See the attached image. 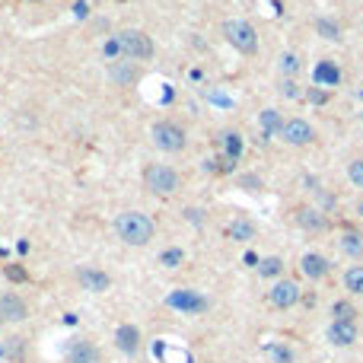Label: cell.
I'll return each mask as SVG.
<instances>
[{
  "instance_id": "cell-1",
  "label": "cell",
  "mask_w": 363,
  "mask_h": 363,
  "mask_svg": "<svg viewBox=\"0 0 363 363\" xmlns=\"http://www.w3.org/2000/svg\"><path fill=\"white\" fill-rule=\"evenodd\" d=\"M115 233H118V239H121L124 246L140 249L157 236V223L140 211H121L115 217Z\"/></svg>"
},
{
  "instance_id": "cell-2",
  "label": "cell",
  "mask_w": 363,
  "mask_h": 363,
  "mask_svg": "<svg viewBox=\"0 0 363 363\" xmlns=\"http://www.w3.org/2000/svg\"><path fill=\"white\" fill-rule=\"evenodd\" d=\"M144 185L150 188L153 194H159V198H169V194L178 192V185H182V178H178V172L172 169V166H163V163H150L144 169Z\"/></svg>"
},
{
  "instance_id": "cell-3",
  "label": "cell",
  "mask_w": 363,
  "mask_h": 363,
  "mask_svg": "<svg viewBox=\"0 0 363 363\" xmlns=\"http://www.w3.org/2000/svg\"><path fill=\"white\" fill-rule=\"evenodd\" d=\"M115 39L128 61H147V58H153V39L147 32H140V29H124Z\"/></svg>"
},
{
  "instance_id": "cell-4",
  "label": "cell",
  "mask_w": 363,
  "mask_h": 363,
  "mask_svg": "<svg viewBox=\"0 0 363 363\" xmlns=\"http://www.w3.org/2000/svg\"><path fill=\"white\" fill-rule=\"evenodd\" d=\"M223 35L236 51H242V55H255V51H258V35H255V29L249 26L246 20H226Z\"/></svg>"
},
{
  "instance_id": "cell-5",
  "label": "cell",
  "mask_w": 363,
  "mask_h": 363,
  "mask_svg": "<svg viewBox=\"0 0 363 363\" xmlns=\"http://www.w3.org/2000/svg\"><path fill=\"white\" fill-rule=\"evenodd\" d=\"M150 134H153V144H157L163 153L185 150V131H182V124H176V121H157Z\"/></svg>"
},
{
  "instance_id": "cell-6",
  "label": "cell",
  "mask_w": 363,
  "mask_h": 363,
  "mask_svg": "<svg viewBox=\"0 0 363 363\" xmlns=\"http://www.w3.org/2000/svg\"><path fill=\"white\" fill-rule=\"evenodd\" d=\"M281 138L287 140L290 147H306L315 140V131L309 121H303V118H287V121L281 124Z\"/></svg>"
},
{
  "instance_id": "cell-7",
  "label": "cell",
  "mask_w": 363,
  "mask_h": 363,
  "mask_svg": "<svg viewBox=\"0 0 363 363\" xmlns=\"http://www.w3.org/2000/svg\"><path fill=\"white\" fill-rule=\"evenodd\" d=\"M268 300L277 309H290L300 303V287H296L293 281H277L275 287H271V293H268Z\"/></svg>"
},
{
  "instance_id": "cell-8",
  "label": "cell",
  "mask_w": 363,
  "mask_h": 363,
  "mask_svg": "<svg viewBox=\"0 0 363 363\" xmlns=\"http://www.w3.org/2000/svg\"><path fill=\"white\" fill-rule=\"evenodd\" d=\"M77 281H80V287L89 290V293H105V290L112 287V277L105 275V271H99V268H80V271H77Z\"/></svg>"
},
{
  "instance_id": "cell-9",
  "label": "cell",
  "mask_w": 363,
  "mask_h": 363,
  "mask_svg": "<svg viewBox=\"0 0 363 363\" xmlns=\"http://www.w3.org/2000/svg\"><path fill=\"white\" fill-rule=\"evenodd\" d=\"M0 312H4V322H22V319H29V306L13 290L0 296Z\"/></svg>"
},
{
  "instance_id": "cell-10",
  "label": "cell",
  "mask_w": 363,
  "mask_h": 363,
  "mask_svg": "<svg viewBox=\"0 0 363 363\" xmlns=\"http://www.w3.org/2000/svg\"><path fill=\"white\" fill-rule=\"evenodd\" d=\"M325 338H329L335 348H348V344L357 341V325L354 322H338V319H331V325L325 329Z\"/></svg>"
},
{
  "instance_id": "cell-11",
  "label": "cell",
  "mask_w": 363,
  "mask_h": 363,
  "mask_svg": "<svg viewBox=\"0 0 363 363\" xmlns=\"http://www.w3.org/2000/svg\"><path fill=\"white\" fill-rule=\"evenodd\" d=\"M169 306L182 309V312H204L207 300H204V296H198L194 290H176V293L169 296Z\"/></svg>"
},
{
  "instance_id": "cell-12",
  "label": "cell",
  "mask_w": 363,
  "mask_h": 363,
  "mask_svg": "<svg viewBox=\"0 0 363 363\" xmlns=\"http://www.w3.org/2000/svg\"><path fill=\"white\" fill-rule=\"evenodd\" d=\"M296 223L309 233H319V230H329V217L322 211H315V207H300L296 211Z\"/></svg>"
},
{
  "instance_id": "cell-13",
  "label": "cell",
  "mask_w": 363,
  "mask_h": 363,
  "mask_svg": "<svg viewBox=\"0 0 363 363\" xmlns=\"http://www.w3.org/2000/svg\"><path fill=\"white\" fill-rule=\"evenodd\" d=\"M300 268H303V275H306L309 281H322V277L329 275V261H325V255H319V252L303 255Z\"/></svg>"
},
{
  "instance_id": "cell-14",
  "label": "cell",
  "mask_w": 363,
  "mask_h": 363,
  "mask_svg": "<svg viewBox=\"0 0 363 363\" xmlns=\"http://www.w3.org/2000/svg\"><path fill=\"white\" fill-rule=\"evenodd\" d=\"M115 344H118V350H124V354H138V348H140V331H138V325H118Z\"/></svg>"
},
{
  "instance_id": "cell-15",
  "label": "cell",
  "mask_w": 363,
  "mask_h": 363,
  "mask_svg": "<svg viewBox=\"0 0 363 363\" xmlns=\"http://www.w3.org/2000/svg\"><path fill=\"white\" fill-rule=\"evenodd\" d=\"M70 363H103V354H99V348L93 341H77L74 348H70Z\"/></svg>"
},
{
  "instance_id": "cell-16",
  "label": "cell",
  "mask_w": 363,
  "mask_h": 363,
  "mask_svg": "<svg viewBox=\"0 0 363 363\" xmlns=\"http://www.w3.org/2000/svg\"><path fill=\"white\" fill-rule=\"evenodd\" d=\"M315 77V86H338V80H341V70L335 67L331 61H319L312 70Z\"/></svg>"
},
{
  "instance_id": "cell-17",
  "label": "cell",
  "mask_w": 363,
  "mask_h": 363,
  "mask_svg": "<svg viewBox=\"0 0 363 363\" xmlns=\"http://www.w3.org/2000/svg\"><path fill=\"white\" fill-rule=\"evenodd\" d=\"M109 74H112V80L121 83V86H131V83H138V77H140L134 64H124V61H115V64H112Z\"/></svg>"
},
{
  "instance_id": "cell-18",
  "label": "cell",
  "mask_w": 363,
  "mask_h": 363,
  "mask_svg": "<svg viewBox=\"0 0 363 363\" xmlns=\"http://www.w3.org/2000/svg\"><path fill=\"white\" fill-rule=\"evenodd\" d=\"M341 252L350 255V258H363V233L348 230V233L341 236Z\"/></svg>"
},
{
  "instance_id": "cell-19",
  "label": "cell",
  "mask_w": 363,
  "mask_h": 363,
  "mask_svg": "<svg viewBox=\"0 0 363 363\" xmlns=\"http://www.w3.org/2000/svg\"><path fill=\"white\" fill-rule=\"evenodd\" d=\"M226 236H230V239H236V242H249L255 236V226L249 223V220H233V223L226 226Z\"/></svg>"
},
{
  "instance_id": "cell-20",
  "label": "cell",
  "mask_w": 363,
  "mask_h": 363,
  "mask_svg": "<svg viewBox=\"0 0 363 363\" xmlns=\"http://www.w3.org/2000/svg\"><path fill=\"white\" fill-rule=\"evenodd\" d=\"M344 287L354 296H363V265H350L348 271H344Z\"/></svg>"
},
{
  "instance_id": "cell-21",
  "label": "cell",
  "mask_w": 363,
  "mask_h": 363,
  "mask_svg": "<svg viewBox=\"0 0 363 363\" xmlns=\"http://www.w3.org/2000/svg\"><path fill=\"white\" fill-rule=\"evenodd\" d=\"M258 121H261V131H265V138H275V134H281V115H277L275 109H265L258 115Z\"/></svg>"
},
{
  "instance_id": "cell-22",
  "label": "cell",
  "mask_w": 363,
  "mask_h": 363,
  "mask_svg": "<svg viewBox=\"0 0 363 363\" xmlns=\"http://www.w3.org/2000/svg\"><path fill=\"white\" fill-rule=\"evenodd\" d=\"M281 271H284V261L275 258V255H271V258H261V261H258V275L268 277V281H271V277H277Z\"/></svg>"
},
{
  "instance_id": "cell-23",
  "label": "cell",
  "mask_w": 363,
  "mask_h": 363,
  "mask_svg": "<svg viewBox=\"0 0 363 363\" xmlns=\"http://www.w3.org/2000/svg\"><path fill=\"white\" fill-rule=\"evenodd\" d=\"M223 150H226L223 157L236 163V159H239V153H242V138H239V134H223Z\"/></svg>"
},
{
  "instance_id": "cell-24",
  "label": "cell",
  "mask_w": 363,
  "mask_h": 363,
  "mask_svg": "<svg viewBox=\"0 0 363 363\" xmlns=\"http://www.w3.org/2000/svg\"><path fill=\"white\" fill-rule=\"evenodd\" d=\"M331 315H335L338 322H354V315H357V309L350 306L348 300H338L335 306H331Z\"/></svg>"
},
{
  "instance_id": "cell-25",
  "label": "cell",
  "mask_w": 363,
  "mask_h": 363,
  "mask_svg": "<svg viewBox=\"0 0 363 363\" xmlns=\"http://www.w3.org/2000/svg\"><path fill=\"white\" fill-rule=\"evenodd\" d=\"M182 261H185V252H182V249H163V252H159V265L163 268H178Z\"/></svg>"
},
{
  "instance_id": "cell-26",
  "label": "cell",
  "mask_w": 363,
  "mask_h": 363,
  "mask_svg": "<svg viewBox=\"0 0 363 363\" xmlns=\"http://www.w3.org/2000/svg\"><path fill=\"white\" fill-rule=\"evenodd\" d=\"M315 29H319L322 39H331V41L341 39V29H338V22H331V20H319V22H315Z\"/></svg>"
},
{
  "instance_id": "cell-27",
  "label": "cell",
  "mask_w": 363,
  "mask_h": 363,
  "mask_svg": "<svg viewBox=\"0 0 363 363\" xmlns=\"http://www.w3.org/2000/svg\"><path fill=\"white\" fill-rule=\"evenodd\" d=\"M281 67H284V74H287V77H293V74H300L303 61H300L296 55H284V58H281Z\"/></svg>"
},
{
  "instance_id": "cell-28",
  "label": "cell",
  "mask_w": 363,
  "mask_h": 363,
  "mask_svg": "<svg viewBox=\"0 0 363 363\" xmlns=\"http://www.w3.org/2000/svg\"><path fill=\"white\" fill-rule=\"evenodd\" d=\"M348 178L357 188H363V159H354V163L348 166Z\"/></svg>"
},
{
  "instance_id": "cell-29",
  "label": "cell",
  "mask_w": 363,
  "mask_h": 363,
  "mask_svg": "<svg viewBox=\"0 0 363 363\" xmlns=\"http://www.w3.org/2000/svg\"><path fill=\"white\" fill-rule=\"evenodd\" d=\"M4 275H7V281H16V284L29 281V275H26V271H22L20 265H7V268H4Z\"/></svg>"
},
{
  "instance_id": "cell-30",
  "label": "cell",
  "mask_w": 363,
  "mask_h": 363,
  "mask_svg": "<svg viewBox=\"0 0 363 363\" xmlns=\"http://www.w3.org/2000/svg\"><path fill=\"white\" fill-rule=\"evenodd\" d=\"M268 354H271V360L275 363H290L293 357H290V350L287 348H281V344H275V348H268Z\"/></svg>"
},
{
  "instance_id": "cell-31",
  "label": "cell",
  "mask_w": 363,
  "mask_h": 363,
  "mask_svg": "<svg viewBox=\"0 0 363 363\" xmlns=\"http://www.w3.org/2000/svg\"><path fill=\"white\" fill-rule=\"evenodd\" d=\"M105 58H112V61H115V58L118 55H121V45H118V39H109V41H105Z\"/></svg>"
},
{
  "instance_id": "cell-32",
  "label": "cell",
  "mask_w": 363,
  "mask_h": 363,
  "mask_svg": "<svg viewBox=\"0 0 363 363\" xmlns=\"http://www.w3.org/2000/svg\"><path fill=\"white\" fill-rule=\"evenodd\" d=\"M281 93H284V96H290V99L300 96V89H296V80H290V77H287V80L281 83Z\"/></svg>"
},
{
  "instance_id": "cell-33",
  "label": "cell",
  "mask_w": 363,
  "mask_h": 363,
  "mask_svg": "<svg viewBox=\"0 0 363 363\" xmlns=\"http://www.w3.org/2000/svg\"><path fill=\"white\" fill-rule=\"evenodd\" d=\"M309 103H315V105L329 103V93H322V89H319V86H315V89H309Z\"/></svg>"
},
{
  "instance_id": "cell-34",
  "label": "cell",
  "mask_w": 363,
  "mask_h": 363,
  "mask_svg": "<svg viewBox=\"0 0 363 363\" xmlns=\"http://www.w3.org/2000/svg\"><path fill=\"white\" fill-rule=\"evenodd\" d=\"M185 217H188V220H194V223H201V220H204V213L194 211V207H192V211H185Z\"/></svg>"
},
{
  "instance_id": "cell-35",
  "label": "cell",
  "mask_w": 363,
  "mask_h": 363,
  "mask_svg": "<svg viewBox=\"0 0 363 363\" xmlns=\"http://www.w3.org/2000/svg\"><path fill=\"white\" fill-rule=\"evenodd\" d=\"M246 265H252V268H258V258H255V252H249V255H246Z\"/></svg>"
},
{
  "instance_id": "cell-36",
  "label": "cell",
  "mask_w": 363,
  "mask_h": 363,
  "mask_svg": "<svg viewBox=\"0 0 363 363\" xmlns=\"http://www.w3.org/2000/svg\"><path fill=\"white\" fill-rule=\"evenodd\" d=\"M0 325H4V312H0Z\"/></svg>"
}]
</instances>
